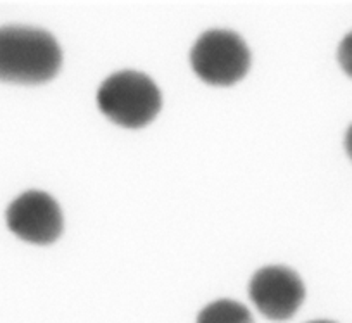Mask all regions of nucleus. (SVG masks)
<instances>
[{"label": "nucleus", "mask_w": 352, "mask_h": 323, "mask_svg": "<svg viewBox=\"0 0 352 323\" xmlns=\"http://www.w3.org/2000/svg\"><path fill=\"white\" fill-rule=\"evenodd\" d=\"M63 54L50 33L30 26L0 28V80L38 85L60 70Z\"/></svg>", "instance_id": "1"}, {"label": "nucleus", "mask_w": 352, "mask_h": 323, "mask_svg": "<svg viewBox=\"0 0 352 323\" xmlns=\"http://www.w3.org/2000/svg\"><path fill=\"white\" fill-rule=\"evenodd\" d=\"M97 104L104 116L124 128H142L161 111L162 97L157 85L144 73L121 71L100 85Z\"/></svg>", "instance_id": "2"}, {"label": "nucleus", "mask_w": 352, "mask_h": 323, "mask_svg": "<svg viewBox=\"0 0 352 323\" xmlns=\"http://www.w3.org/2000/svg\"><path fill=\"white\" fill-rule=\"evenodd\" d=\"M190 64L195 74L206 83L230 87L247 74L250 52L236 33L209 30L195 42L190 52Z\"/></svg>", "instance_id": "3"}, {"label": "nucleus", "mask_w": 352, "mask_h": 323, "mask_svg": "<svg viewBox=\"0 0 352 323\" xmlns=\"http://www.w3.org/2000/svg\"><path fill=\"white\" fill-rule=\"evenodd\" d=\"M249 295L264 318L287 322L294 318L306 298L299 275L287 267H266L254 273Z\"/></svg>", "instance_id": "4"}, {"label": "nucleus", "mask_w": 352, "mask_h": 323, "mask_svg": "<svg viewBox=\"0 0 352 323\" xmlns=\"http://www.w3.org/2000/svg\"><path fill=\"white\" fill-rule=\"evenodd\" d=\"M8 227L19 239L32 244H52L63 232L59 204L45 192L30 190L21 194L6 213Z\"/></svg>", "instance_id": "5"}, {"label": "nucleus", "mask_w": 352, "mask_h": 323, "mask_svg": "<svg viewBox=\"0 0 352 323\" xmlns=\"http://www.w3.org/2000/svg\"><path fill=\"white\" fill-rule=\"evenodd\" d=\"M197 323H254V318L239 301L218 299L199 313Z\"/></svg>", "instance_id": "6"}, {"label": "nucleus", "mask_w": 352, "mask_h": 323, "mask_svg": "<svg viewBox=\"0 0 352 323\" xmlns=\"http://www.w3.org/2000/svg\"><path fill=\"white\" fill-rule=\"evenodd\" d=\"M338 63L344 73L352 78V32L345 35L338 45Z\"/></svg>", "instance_id": "7"}, {"label": "nucleus", "mask_w": 352, "mask_h": 323, "mask_svg": "<svg viewBox=\"0 0 352 323\" xmlns=\"http://www.w3.org/2000/svg\"><path fill=\"white\" fill-rule=\"evenodd\" d=\"M345 151H347V156L352 159V125L351 128L345 134Z\"/></svg>", "instance_id": "8"}, {"label": "nucleus", "mask_w": 352, "mask_h": 323, "mask_svg": "<svg viewBox=\"0 0 352 323\" xmlns=\"http://www.w3.org/2000/svg\"><path fill=\"white\" fill-rule=\"evenodd\" d=\"M309 323H335V322H328V320H316V322H309Z\"/></svg>", "instance_id": "9"}]
</instances>
